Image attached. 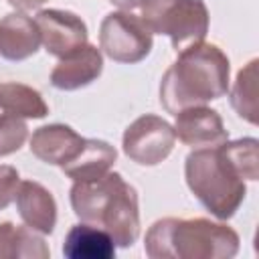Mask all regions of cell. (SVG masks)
Here are the masks:
<instances>
[{
	"label": "cell",
	"mask_w": 259,
	"mask_h": 259,
	"mask_svg": "<svg viewBox=\"0 0 259 259\" xmlns=\"http://www.w3.org/2000/svg\"><path fill=\"white\" fill-rule=\"evenodd\" d=\"M73 212L81 223L103 229L115 247H132L140 237V204L136 188L119 172L75 180L69 190Z\"/></svg>",
	"instance_id": "1"
},
{
	"label": "cell",
	"mask_w": 259,
	"mask_h": 259,
	"mask_svg": "<svg viewBox=\"0 0 259 259\" xmlns=\"http://www.w3.org/2000/svg\"><path fill=\"white\" fill-rule=\"evenodd\" d=\"M229 57L212 42H198L178 53L160 81V103L176 115L180 109L221 99L229 91Z\"/></svg>",
	"instance_id": "2"
},
{
	"label": "cell",
	"mask_w": 259,
	"mask_h": 259,
	"mask_svg": "<svg viewBox=\"0 0 259 259\" xmlns=\"http://www.w3.org/2000/svg\"><path fill=\"white\" fill-rule=\"evenodd\" d=\"M239 243V235L225 223L166 217L148 229L144 251L152 259H231Z\"/></svg>",
	"instance_id": "3"
},
{
	"label": "cell",
	"mask_w": 259,
	"mask_h": 259,
	"mask_svg": "<svg viewBox=\"0 0 259 259\" xmlns=\"http://www.w3.org/2000/svg\"><path fill=\"white\" fill-rule=\"evenodd\" d=\"M184 178L194 198L219 221L235 217L247 196L245 178L227 158L221 144L194 148L184 160Z\"/></svg>",
	"instance_id": "4"
},
{
	"label": "cell",
	"mask_w": 259,
	"mask_h": 259,
	"mask_svg": "<svg viewBox=\"0 0 259 259\" xmlns=\"http://www.w3.org/2000/svg\"><path fill=\"white\" fill-rule=\"evenodd\" d=\"M138 16L152 34H166L176 53L202 42L210 24L204 0H146Z\"/></svg>",
	"instance_id": "5"
},
{
	"label": "cell",
	"mask_w": 259,
	"mask_h": 259,
	"mask_svg": "<svg viewBox=\"0 0 259 259\" xmlns=\"http://www.w3.org/2000/svg\"><path fill=\"white\" fill-rule=\"evenodd\" d=\"M152 45V32L138 14L117 10L101 20L99 49L115 63L136 65L150 55Z\"/></svg>",
	"instance_id": "6"
},
{
	"label": "cell",
	"mask_w": 259,
	"mask_h": 259,
	"mask_svg": "<svg viewBox=\"0 0 259 259\" xmlns=\"http://www.w3.org/2000/svg\"><path fill=\"white\" fill-rule=\"evenodd\" d=\"M174 144H176L174 127L166 119L154 113H146L134 119L125 127L121 138L123 154L140 166L162 164L172 154Z\"/></svg>",
	"instance_id": "7"
},
{
	"label": "cell",
	"mask_w": 259,
	"mask_h": 259,
	"mask_svg": "<svg viewBox=\"0 0 259 259\" xmlns=\"http://www.w3.org/2000/svg\"><path fill=\"white\" fill-rule=\"evenodd\" d=\"M34 22L40 32V45L53 57H69L87 45V24L75 12L45 8L36 12Z\"/></svg>",
	"instance_id": "8"
},
{
	"label": "cell",
	"mask_w": 259,
	"mask_h": 259,
	"mask_svg": "<svg viewBox=\"0 0 259 259\" xmlns=\"http://www.w3.org/2000/svg\"><path fill=\"white\" fill-rule=\"evenodd\" d=\"M174 117V134L184 146L212 148L229 140L225 123L217 109H210L206 105H194L180 109Z\"/></svg>",
	"instance_id": "9"
},
{
	"label": "cell",
	"mask_w": 259,
	"mask_h": 259,
	"mask_svg": "<svg viewBox=\"0 0 259 259\" xmlns=\"http://www.w3.org/2000/svg\"><path fill=\"white\" fill-rule=\"evenodd\" d=\"M85 138L79 136L71 125L65 123H49L40 125L30 136V152L40 162L63 168L71 160L79 156L83 150Z\"/></svg>",
	"instance_id": "10"
},
{
	"label": "cell",
	"mask_w": 259,
	"mask_h": 259,
	"mask_svg": "<svg viewBox=\"0 0 259 259\" xmlns=\"http://www.w3.org/2000/svg\"><path fill=\"white\" fill-rule=\"evenodd\" d=\"M103 71V55L95 45H85L69 57L59 59L51 71V85L61 91H77L91 85Z\"/></svg>",
	"instance_id": "11"
},
{
	"label": "cell",
	"mask_w": 259,
	"mask_h": 259,
	"mask_svg": "<svg viewBox=\"0 0 259 259\" xmlns=\"http://www.w3.org/2000/svg\"><path fill=\"white\" fill-rule=\"evenodd\" d=\"M40 47V32L26 12H10L0 18V57L12 63L26 61L36 55Z\"/></svg>",
	"instance_id": "12"
},
{
	"label": "cell",
	"mask_w": 259,
	"mask_h": 259,
	"mask_svg": "<svg viewBox=\"0 0 259 259\" xmlns=\"http://www.w3.org/2000/svg\"><path fill=\"white\" fill-rule=\"evenodd\" d=\"M16 208L26 227L40 235H51L57 225V202L49 188L36 180H22L16 192Z\"/></svg>",
	"instance_id": "13"
},
{
	"label": "cell",
	"mask_w": 259,
	"mask_h": 259,
	"mask_svg": "<svg viewBox=\"0 0 259 259\" xmlns=\"http://www.w3.org/2000/svg\"><path fill=\"white\" fill-rule=\"evenodd\" d=\"M63 255L67 259H111L115 255V243L103 229L79 223L65 235Z\"/></svg>",
	"instance_id": "14"
},
{
	"label": "cell",
	"mask_w": 259,
	"mask_h": 259,
	"mask_svg": "<svg viewBox=\"0 0 259 259\" xmlns=\"http://www.w3.org/2000/svg\"><path fill=\"white\" fill-rule=\"evenodd\" d=\"M115 160H117V150L109 142L85 138V144H83V150L79 152V156L75 160H71L69 164H65L61 170L73 182L89 180V178H97V176L109 172L111 166L115 164Z\"/></svg>",
	"instance_id": "15"
},
{
	"label": "cell",
	"mask_w": 259,
	"mask_h": 259,
	"mask_svg": "<svg viewBox=\"0 0 259 259\" xmlns=\"http://www.w3.org/2000/svg\"><path fill=\"white\" fill-rule=\"evenodd\" d=\"M49 259L51 249L40 233L30 227H18L10 221L0 223V259Z\"/></svg>",
	"instance_id": "16"
},
{
	"label": "cell",
	"mask_w": 259,
	"mask_h": 259,
	"mask_svg": "<svg viewBox=\"0 0 259 259\" xmlns=\"http://www.w3.org/2000/svg\"><path fill=\"white\" fill-rule=\"evenodd\" d=\"M0 109L24 119H42L49 115V105L42 95L30 85L16 81L0 83Z\"/></svg>",
	"instance_id": "17"
},
{
	"label": "cell",
	"mask_w": 259,
	"mask_h": 259,
	"mask_svg": "<svg viewBox=\"0 0 259 259\" xmlns=\"http://www.w3.org/2000/svg\"><path fill=\"white\" fill-rule=\"evenodd\" d=\"M231 105L237 115L249 123H257V59L249 61L245 69L237 73L231 89Z\"/></svg>",
	"instance_id": "18"
},
{
	"label": "cell",
	"mask_w": 259,
	"mask_h": 259,
	"mask_svg": "<svg viewBox=\"0 0 259 259\" xmlns=\"http://www.w3.org/2000/svg\"><path fill=\"white\" fill-rule=\"evenodd\" d=\"M221 148L245 180L253 182L259 178V156H257L259 142L255 138H239L233 142L227 140L221 144Z\"/></svg>",
	"instance_id": "19"
},
{
	"label": "cell",
	"mask_w": 259,
	"mask_h": 259,
	"mask_svg": "<svg viewBox=\"0 0 259 259\" xmlns=\"http://www.w3.org/2000/svg\"><path fill=\"white\" fill-rule=\"evenodd\" d=\"M28 138V125L24 117L14 113H0V158L18 152Z\"/></svg>",
	"instance_id": "20"
},
{
	"label": "cell",
	"mask_w": 259,
	"mask_h": 259,
	"mask_svg": "<svg viewBox=\"0 0 259 259\" xmlns=\"http://www.w3.org/2000/svg\"><path fill=\"white\" fill-rule=\"evenodd\" d=\"M20 186V174L14 166L2 164L0 166V210H4L6 206H10L16 198Z\"/></svg>",
	"instance_id": "21"
},
{
	"label": "cell",
	"mask_w": 259,
	"mask_h": 259,
	"mask_svg": "<svg viewBox=\"0 0 259 259\" xmlns=\"http://www.w3.org/2000/svg\"><path fill=\"white\" fill-rule=\"evenodd\" d=\"M10 6H14L16 10H20V12H28V10H36V8H40L47 0H6Z\"/></svg>",
	"instance_id": "22"
},
{
	"label": "cell",
	"mask_w": 259,
	"mask_h": 259,
	"mask_svg": "<svg viewBox=\"0 0 259 259\" xmlns=\"http://www.w3.org/2000/svg\"><path fill=\"white\" fill-rule=\"evenodd\" d=\"M113 6H117L119 10H127V12H132V10H136V8H140L146 0H109Z\"/></svg>",
	"instance_id": "23"
}]
</instances>
